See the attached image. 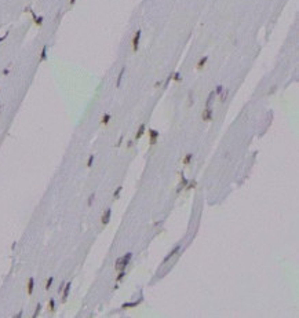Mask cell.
Returning a JSON list of instances; mask_svg holds the SVG:
<instances>
[{"mask_svg": "<svg viewBox=\"0 0 299 318\" xmlns=\"http://www.w3.org/2000/svg\"><path fill=\"white\" fill-rule=\"evenodd\" d=\"M201 119H203V121H211L212 120V109H211V106L204 109V112L201 114Z\"/></svg>", "mask_w": 299, "mask_h": 318, "instance_id": "obj_5", "label": "cell"}, {"mask_svg": "<svg viewBox=\"0 0 299 318\" xmlns=\"http://www.w3.org/2000/svg\"><path fill=\"white\" fill-rule=\"evenodd\" d=\"M53 282H54V277H50V278L47 280V282H46V291H48V289L51 288Z\"/></svg>", "mask_w": 299, "mask_h": 318, "instance_id": "obj_25", "label": "cell"}, {"mask_svg": "<svg viewBox=\"0 0 299 318\" xmlns=\"http://www.w3.org/2000/svg\"><path fill=\"white\" fill-rule=\"evenodd\" d=\"M0 112H2V105H0Z\"/></svg>", "mask_w": 299, "mask_h": 318, "instance_id": "obj_41", "label": "cell"}, {"mask_svg": "<svg viewBox=\"0 0 299 318\" xmlns=\"http://www.w3.org/2000/svg\"><path fill=\"white\" fill-rule=\"evenodd\" d=\"M147 134H149V145L150 146H154V145L157 143V139L160 138V132L157 130H153V128H149Z\"/></svg>", "mask_w": 299, "mask_h": 318, "instance_id": "obj_1", "label": "cell"}, {"mask_svg": "<svg viewBox=\"0 0 299 318\" xmlns=\"http://www.w3.org/2000/svg\"><path fill=\"white\" fill-rule=\"evenodd\" d=\"M123 139H124V136L121 135V136H120V139H119V142L116 143V147H120V146H121V143H123Z\"/></svg>", "mask_w": 299, "mask_h": 318, "instance_id": "obj_32", "label": "cell"}, {"mask_svg": "<svg viewBox=\"0 0 299 318\" xmlns=\"http://www.w3.org/2000/svg\"><path fill=\"white\" fill-rule=\"evenodd\" d=\"M228 96H229V90H228V88H223V91L219 94V101L223 103L226 99H228Z\"/></svg>", "mask_w": 299, "mask_h": 318, "instance_id": "obj_13", "label": "cell"}, {"mask_svg": "<svg viewBox=\"0 0 299 318\" xmlns=\"http://www.w3.org/2000/svg\"><path fill=\"white\" fill-rule=\"evenodd\" d=\"M160 86H161V81H156V83H154V87H156V88L160 87Z\"/></svg>", "mask_w": 299, "mask_h": 318, "instance_id": "obj_38", "label": "cell"}, {"mask_svg": "<svg viewBox=\"0 0 299 318\" xmlns=\"http://www.w3.org/2000/svg\"><path fill=\"white\" fill-rule=\"evenodd\" d=\"M121 190H123V186H119L117 189H116V190H114V193H113V198H119V197H120V193H121Z\"/></svg>", "mask_w": 299, "mask_h": 318, "instance_id": "obj_22", "label": "cell"}, {"mask_svg": "<svg viewBox=\"0 0 299 318\" xmlns=\"http://www.w3.org/2000/svg\"><path fill=\"white\" fill-rule=\"evenodd\" d=\"M124 73H126V66H123L120 69V73L117 76V80H116V87L119 88L121 86V81H123V77H124Z\"/></svg>", "mask_w": 299, "mask_h": 318, "instance_id": "obj_9", "label": "cell"}, {"mask_svg": "<svg viewBox=\"0 0 299 318\" xmlns=\"http://www.w3.org/2000/svg\"><path fill=\"white\" fill-rule=\"evenodd\" d=\"M131 257H132V252H127L124 256H121V260H120V266H119L117 270H126L127 264L130 263Z\"/></svg>", "mask_w": 299, "mask_h": 318, "instance_id": "obj_2", "label": "cell"}, {"mask_svg": "<svg viewBox=\"0 0 299 318\" xmlns=\"http://www.w3.org/2000/svg\"><path fill=\"white\" fill-rule=\"evenodd\" d=\"M192 158H193V154H192V153H188V154H186L185 157H183L182 164H183V165H189L190 161H192Z\"/></svg>", "mask_w": 299, "mask_h": 318, "instance_id": "obj_15", "label": "cell"}, {"mask_svg": "<svg viewBox=\"0 0 299 318\" xmlns=\"http://www.w3.org/2000/svg\"><path fill=\"white\" fill-rule=\"evenodd\" d=\"M223 88H225V87H223L222 84H219V86H217V87H215V90H214V94H215V95H219V94H221V92L223 91Z\"/></svg>", "mask_w": 299, "mask_h": 318, "instance_id": "obj_24", "label": "cell"}, {"mask_svg": "<svg viewBox=\"0 0 299 318\" xmlns=\"http://www.w3.org/2000/svg\"><path fill=\"white\" fill-rule=\"evenodd\" d=\"M172 80H174V81H177V83L182 81V76H181V73H179V72H175V73H172Z\"/></svg>", "mask_w": 299, "mask_h": 318, "instance_id": "obj_17", "label": "cell"}, {"mask_svg": "<svg viewBox=\"0 0 299 318\" xmlns=\"http://www.w3.org/2000/svg\"><path fill=\"white\" fill-rule=\"evenodd\" d=\"M179 251H181V245H175V247H174V249H172V251H171L170 253H168V255H167L165 257H164V259H163V264H165L167 263V262H168L170 259H171V257H174L175 255H177V253L179 252Z\"/></svg>", "mask_w": 299, "mask_h": 318, "instance_id": "obj_6", "label": "cell"}, {"mask_svg": "<svg viewBox=\"0 0 299 318\" xmlns=\"http://www.w3.org/2000/svg\"><path fill=\"white\" fill-rule=\"evenodd\" d=\"M196 180H193V182H190V183H188V185H186V190H190V189H194V187H196Z\"/></svg>", "mask_w": 299, "mask_h": 318, "instance_id": "obj_29", "label": "cell"}, {"mask_svg": "<svg viewBox=\"0 0 299 318\" xmlns=\"http://www.w3.org/2000/svg\"><path fill=\"white\" fill-rule=\"evenodd\" d=\"M132 145H134V140H128V142H127V147H132Z\"/></svg>", "mask_w": 299, "mask_h": 318, "instance_id": "obj_35", "label": "cell"}, {"mask_svg": "<svg viewBox=\"0 0 299 318\" xmlns=\"http://www.w3.org/2000/svg\"><path fill=\"white\" fill-rule=\"evenodd\" d=\"M141 35H142V32L138 29L137 32H135L134 37H132V41H131V44H132V51H134V52H138L139 41H141Z\"/></svg>", "mask_w": 299, "mask_h": 318, "instance_id": "obj_3", "label": "cell"}, {"mask_svg": "<svg viewBox=\"0 0 299 318\" xmlns=\"http://www.w3.org/2000/svg\"><path fill=\"white\" fill-rule=\"evenodd\" d=\"M33 289H35V278L30 277V278L28 280V295H32V293H33Z\"/></svg>", "mask_w": 299, "mask_h": 318, "instance_id": "obj_11", "label": "cell"}, {"mask_svg": "<svg viewBox=\"0 0 299 318\" xmlns=\"http://www.w3.org/2000/svg\"><path fill=\"white\" fill-rule=\"evenodd\" d=\"M171 81H172V73H171V74L168 76V77H167L165 83H164V88H167V87H168V84H170Z\"/></svg>", "mask_w": 299, "mask_h": 318, "instance_id": "obj_30", "label": "cell"}, {"mask_svg": "<svg viewBox=\"0 0 299 318\" xmlns=\"http://www.w3.org/2000/svg\"><path fill=\"white\" fill-rule=\"evenodd\" d=\"M124 275H126V270H119V274L116 277V281H117V282H119V281H121L123 278H124Z\"/></svg>", "mask_w": 299, "mask_h": 318, "instance_id": "obj_23", "label": "cell"}, {"mask_svg": "<svg viewBox=\"0 0 299 318\" xmlns=\"http://www.w3.org/2000/svg\"><path fill=\"white\" fill-rule=\"evenodd\" d=\"M69 3H70V6H73V4H74V3H76V0H70V2H69Z\"/></svg>", "mask_w": 299, "mask_h": 318, "instance_id": "obj_40", "label": "cell"}, {"mask_svg": "<svg viewBox=\"0 0 299 318\" xmlns=\"http://www.w3.org/2000/svg\"><path fill=\"white\" fill-rule=\"evenodd\" d=\"M2 73H3V76H7V74L10 73V69H9V68H6V69H3Z\"/></svg>", "mask_w": 299, "mask_h": 318, "instance_id": "obj_34", "label": "cell"}, {"mask_svg": "<svg viewBox=\"0 0 299 318\" xmlns=\"http://www.w3.org/2000/svg\"><path fill=\"white\" fill-rule=\"evenodd\" d=\"M110 216H112V209L110 208H106L105 212L102 214V218H101V223L103 224V226H106V224L110 222Z\"/></svg>", "mask_w": 299, "mask_h": 318, "instance_id": "obj_4", "label": "cell"}, {"mask_svg": "<svg viewBox=\"0 0 299 318\" xmlns=\"http://www.w3.org/2000/svg\"><path fill=\"white\" fill-rule=\"evenodd\" d=\"M7 36H9V32H7V33H6L4 36H2V37H0V43H2L3 40H6V37H7Z\"/></svg>", "mask_w": 299, "mask_h": 318, "instance_id": "obj_36", "label": "cell"}, {"mask_svg": "<svg viewBox=\"0 0 299 318\" xmlns=\"http://www.w3.org/2000/svg\"><path fill=\"white\" fill-rule=\"evenodd\" d=\"M110 120H112V116L109 113H105L102 116V119H101V124L102 125H107V124L110 123Z\"/></svg>", "mask_w": 299, "mask_h": 318, "instance_id": "obj_14", "label": "cell"}, {"mask_svg": "<svg viewBox=\"0 0 299 318\" xmlns=\"http://www.w3.org/2000/svg\"><path fill=\"white\" fill-rule=\"evenodd\" d=\"M94 158H95V156L94 154H90V157H88V160H87V167H93V163H94Z\"/></svg>", "mask_w": 299, "mask_h": 318, "instance_id": "obj_27", "label": "cell"}, {"mask_svg": "<svg viewBox=\"0 0 299 318\" xmlns=\"http://www.w3.org/2000/svg\"><path fill=\"white\" fill-rule=\"evenodd\" d=\"M215 96V94H214V91L211 92V94L208 95V98H207V102H205V107H208V106H211V102H212V98Z\"/></svg>", "mask_w": 299, "mask_h": 318, "instance_id": "obj_21", "label": "cell"}, {"mask_svg": "<svg viewBox=\"0 0 299 318\" xmlns=\"http://www.w3.org/2000/svg\"><path fill=\"white\" fill-rule=\"evenodd\" d=\"M276 88H277V87H273V88H272V90H270V91L268 92V94H269V95H272V94H274V91H276Z\"/></svg>", "mask_w": 299, "mask_h": 318, "instance_id": "obj_37", "label": "cell"}, {"mask_svg": "<svg viewBox=\"0 0 299 318\" xmlns=\"http://www.w3.org/2000/svg\"><path fill=\"white\" fill-rule=\"evenodd\" d=\"M188 99H189V103H188V106H189V107H192V106H193V103H194V98H193V92H192V91H189Z\"/></svg>", "mask_w": 299, "mask_h": 318, "instance_id": "obj_19", "label": "cell"}, {"mask_svg": "<svg viewBox=\"0 0 299 318\" xmlns=\"http://www.w3.org/2000/svg\"><path fill=\"white\" fill-rule=\"evenodd\" d=\"M15 317H17V318H21V317H22V310H21V311H19V313H18Z\"/></svg>", "mask_w": 299, "mask_h": 318, "instance_id": "obj_39", "label": "cell"}, {"mask_svg": "<svg viewBox=\"0 0 299 318\" xmlns=\"http://www.w3.org/2000/svg\"><path fill=\"white\" fill-rule=\"evenodd\" d=\"M186 185H188V179H186L185 176L182 175V176H181V186H182V187H186Z\"/></svg>", "mask_w": 299, "mask_h": 318, "instance_id": "obj_31", "label": "cell"}, {"mask_svg": "<svg viewBox=\"0 0 299 318\" xmlns=\"http://www.w3.org/2000/svg\"><path fill=\"white\" fill-rule=\"evenodd\" d=\"M63 287H65V282H61V285H59V288H58V293H62Z\"/></svg>", "mask_w": 299, "mask_h": 318, "instance_id": "obj_33", "label": "cell"}, {"mask_svg": "<svg viewBox=\"0 0 299 318\" xmlns=\"http://www.w3.org/2000/svg\"><path fill=\"white\" fill-rule=\"evenodd\" d=\"M141 302H142V299L141 300H137V302H130V303H123L121 304V308H132V307H137Z\"/></svg>", "mask_w": 299, "mask_h": 318, "instance_id": "obj_12", "label": "cell"}, {"mask_svg": "<svg viewBox=\"0 0 299 318\" xmlns=\"http://www.w3.org/2000/svg\"><path fill=\"white\" fill-rule=\"evenodd\" d=\"M46 59H47V46H43L41 52H40V59H39V61H40V62H44Z\"/></svg>", "mask_w": 299, "mask_h": 318, "instance_id": "obj_16", "label": "cell"}, {"mask_svg": "<svg viewBox=\"0 0 299 318\" xmlns=\"http://www.w3.org/2000/svg\"><path fill=\"white\" fill-rule=\"evenodd\" d=\"M145 131H146V125L145 124H141L139 125V128H138V131H137V134H135V139L137 140H139L143 136V134H145Z\"/></svg>", "mask_w": 299, "mask_h": 318, "instance_id": "obj_8", "label": "cell"}, {"mask_svg": "<svg viewBox=\"0 0 299 318\" xmlns=\"http://www.w3.org/2000/svg\"><path fill=\"white\" fill-rule=\"evenodd\" d=\"M207 61H208V57L207 55H204V57H201L200 59H198V62H197V65H196V68H197V70H201L205 66V63H207Z\"/></svg>", "mask_w": 299, "mask_h": 318, "instance_id": "obj_10", "label": "cell"}, {"mask_svg": "<svg viewBox=\"0 0 299 318\" xmlns=\"http://www.w3.org/2000/svg\"><path fill=\"white\" fill-rule=\"evenodd\" d=\"M48 310H50L51 313L55 311V300L54 299H50L48 300Z\"/></svg>", "mask_w": 299, "mask_h": 318, "instance_id": "obj_18", "label": "cell"}, {"mask_svg": "<svg viewBox=\"0 0 299 318\" xmlns=\"http://www.w3.org/2000/svg\"><path fill=\"white\" fill-rule=\"evenodd\" d=\"M94 198H95V193H93V194H91V196L88 197V200H87V205H88V207H91V205H93V203H94Z\"/></svg>", "mask_w": 299, "mask_h": 318, "instance_id": "obj_28", "label": "cell"}, {"mask_svg": "<svg viewBox=\"0 0 299 318\" xmlns=\"http://www.w3.org/2000/svg\"><path fill=\"white\" fill-rule=\"evenodd\" d=\"M43 19H44V18H43L41 15H40V17H36V18L33 19V21H35V25H36V26H41V25H43Z\"/></svg>", "mask_w": 299, "mask_h": 318, "instance_id": "obj_20", "label": "cell"}, {"mask_svg": "<svg viewBox=\"0 0 299 318\" xmlns=\"http://www.w3.org/2000/svg\"><path fill=\"white\" fill-rule=\"evenodd\" d=\"M40 311H41V303H37V306H36V311L33 313V318H36L40 314Z\"/></svg>", "mask_w": 299, "mask_h": 318, "instance_id": "obj_26", "label": "cell"}, {"mask_svg": "<svg viewBox=\"0 0 299 318\" xmlns=\"http://www.w3.org/2000/svg\"><path fill=\"white\" fill-rule=\"evenodd\" d=\"M70 287H72V282H68L65 284V287L62 289V303H65L68 300V296H69V292H70Z\"/></svg>", "mask_w": 299, "mask_h": 318, "instance_id": "obj_7", "label": "cell"}]
</instances>
